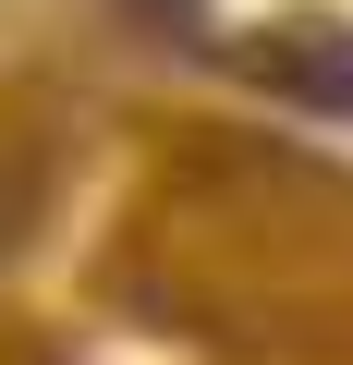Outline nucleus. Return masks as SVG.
I'll list each match as a JSON object with an SVG mask.
<instances>
[{
	"mask_svg": "<svg viewBox=\"0 0 353 365\" xmlns=\"http://www.w3.org/2000/svg\"><path fill=\"white\" fill-rule=\"evenodd\" d=\"M280 86H292V98H317V110H353V49H341V37L280 49Z\"/></svg>",
	"mask_w": 353,
	"mask_h": 365,
	"instance_id": "nucleus-1",
	"label": "nucleus"
}]
</instances>
